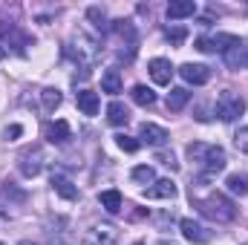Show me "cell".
Masks as SVG:
<instances>
[{
  "mask_svg": "<svg viewBox=\"0 0 248 245\" xmlns=\"http://www.w3.org/2000/svg\"><path fill=\"white\" fill-rule=\"evenodd\" d=\"M17 245H38V243H32V240H23V243H17Z\"/></svg>",
  "mask_w": 248,
  "mask_h": 245,
  "instance_id": "1f68e13d",
  "label": "cell"
},
{
  "mask_svg": "<svg viewBox=\"0 0 248 245\" xmlns=\"http://www.w3.org/2000/svg\"><path fill=\"white\" fill-rule=\"evenodd\" d=\"M196 208H199L202 216H208V219H214V222H231V219L237 216L234 202H231L225 193H219V190H211L208 196L196 199Z\"/></svg>",
  "mask_w": 248,
  "mask_h": 245,
  "instance_id": "7a4b0ae2",
  "label": "cell"
},
{
  "mask_svg": "<svg viewBox=\"0 0 248 245\" xmlns=\"http://www.w3.org/2000/svg\"><path fill=\"white\" fill-rule=\"evenodd\" d=\"M240 44V38L237 35H228V32H217V35H211V38H196V49L199 52H228V49H234Z\"/></svg>",
  "mask_w": 248,
  "mask_h": 245,
  "instance_id": "277c9868",
  "label": "cell"
},
{
  "mask_svg": "<svg viewBox=\"0 0 248 245\" xmlns=\"http://www.w3.org/2000/svg\"><path fill=\"white\" fill-rule=\"evenodd\" d=\"M234 144H237L243 153H248V127H240V130H237V136H234Z\"/></svg>",
  "mask_w": 248,
  "mask_h": 245,
  "instance_id": "83f0119b",
  "label": "cell"
},
{
  "mask_svg": "<svg viewBox=\"0 0 248 245\" xmlns=\"http://www.w3.org/2000/svg\"><path fill=\"white\" fill-rule=\"evenodd\" d=\"M130 98H133L139 107H153V104H156V92H153L150 87H144V84H136V87L130 90Z\"/></svg>",
  "mask_w": 248,
  "mask_h": 245,
  "instance_id": "d6986e66",
  "label": "cell"
},
{
  "mask_svg": "<svg viewBox=\"0 0 248 245\" xmlns=\"http://www.w3.org/2000/svg\"><path fill=\"white\" fill-rule=\"evenodd\" d=\"M133 182L153 184V182H156V170H153L150 165H139V168H133Z\"/></svg>",
  "mask_w": 248,
  "mask_h": 245,
  "instance_id": "cb8c5ba5",
  "label": "cell"
},
{
  "mask_svg": "<svg viewBox=\"0 0 248 245\" xmlns=\"http://www.w3.org/2000/svg\"><path fill=\"white\" fill-rule=\"evenodd\" d=\"M116 144H119V147H122L124 153H136V150H139V141H136V138H133V136H116Z\"/></svg>",
  "mask_w": 248,
  "mask_h": 245,
  "instance_id": "484cf974",
  "label": "cell"
},
{
  "mask_svg": "<svg viewBox=\"0 0 248 245\" xmlns=\"http://www.w3.org/2000/svg\"><path fill=\"white\" fill-rule=\"evenodd\" d=\"M44 162H46L44 147H29V150H23V153L17 156V170H20L26 179H32V176H38V173L44 170Z\"/></svg>",
  "mask_w": 248,
  "mask_h": 245,
  "instance_id": "5b68a950",
  "label": "cell"
},
{
  "mask_svg": "<svg viewBox=\"0 0 248 245\" xmlns=\"http://www.w3.org/2000/svg\"><path fill=\"white\" fill-rule=\"evenodd\" d=\"M72 44H75V46H69V52L84 63V66H90V63L95 61V55H98L95 41H90L87 35H75V38H72Z\"/></svg>",
  "mask_w": 248,
  "mask_h": 245,
  "instance_id": "8992f818",
  "label": "cell"
},
{
  "mask_svg": "<svg viewBox=\"0 0 248 245\" xmlns=\"http://www.w3.org/2000/svg\"><path fill=\"white\" fill-rule=\"evenodd\" d=\"M185 38H187V32L182 29V26H170V29H168V41H170L173 46H179Z\"/></svg>",
  "mask_w": 248,
  "mask_h": 245,
  "instance_id": "4316f807",
  "label": "cell"
},
{
  "mask_svg": "<svg viewBox=\"0 0 248 245\" xmlns=\"http://www.w3.org/2000/svg\"><path fill=\"white\" fill-rule=\"evenodd\" d=\"M87 15H90V17H93V20H101V26H104V12H101V9H98V6H93V9H90V12H87Z\"/></svg>",
  "mask_w": 248,
  "mask_h": 245,
  "instance_id": "4dcf8cb0",
  "label": "cell"
},
{
  "mask_svg": "<svg viewBox=\"0 0 248 245\" xmlns=\"http://www.w3.org/2000/svg\"><path fill=\"white\" fill-rule=\"evenodd\" d=\"M147 72H150V78L159 87H168L170 78H173V63L168 61V58H153V61L147 63Z\"/></svg>",
  "mask_w": 248,
  "mask_h": 245,
  "instance_id": "9c48e42d",
  "label": "cell"
},
{
  "mask_svg": "<svg viewBox=\"0 0 248 245\" xmlns=\"http://www.w3.org/2000/svg\"><path fill=\"white\" fill-rule=\"evenodd\" d=\"M187 159L205 173V176H214L219 170H225V150L219 144H205V141H193L187 144Z\"/></svg>",
  "mask_w": 248,
  "mask_h": 245,
  "instance_id": "6da1fadb",
  "label": "cell"
},
{
  "mask_svg": "<svg viewBox=\"0 0 248 245\" xmlns=\"http://www.w3.org/2000/svg\"><path fill=\"white\" fill-rule=\"evenodd\" d=\"M190 15H196L193 0H170L168 3V17L170 20H182V17H190Z\"/></svg>",
  "mask_w": 248,
  "mask_h": 245,
  "instance_id": "9a60e30c",
  "label": "cell"
},
{
  "mask_svg": "<svg viewBox=\"0 0 248 245\" xmlns=\"http://www.w3.org/2000/svg\"><path fill=\"white\" fill-rule=\"evenodd\" d=\"M136 245H141V243H136Z\"/></svg>",
  "mask_w": 248,
  "mask_h": 245,
  "instance_id": "d6a6232c",
  "label": "cell"
},
{
  "mask_svg": "<svg viewBox=\"0 0 248 245\" xmlns=\"http://www.w3.org/2000/svg\"><path fill=\"white\" fill-rule=\"evenodd\" d=\"M179 75L185 78L187 84H193V87H202V84L211 81V69L205 63H182L179 66Z\"/></svg>",
  "mask_w": 248,
  "mask_h": 245,
  "instance_id": "ba28073f",
  "label": "cell"
},
{
  "mask_svg": "<svg viewBox=\"0 0 248 245\" xmlns=\"http://www.w3.org/2000/svg\"><path fill=\"white\" fill-rule=\"evenodd\" d=\"M75 101H78V110L84 116H98V92L81 90V92H75Z\"/></svg>",
  "mask_w": 248,
  "mask_h": 245,
  "instance_id": "5bb4252c",
  "label": "cell"
},
{
  "mask_svg": "<svg viewBox=\"0 0 248 245\" xmlns=\"http://www.w3.org/2000/svg\"><path fill=\"white\" fill-rule=\"evenodd\" d=\"M20 133H23V127H20V124H9V127L3 130V138H6V141H15Z\"/></svg>",
  "mask_w": 248,
  "mask_h": 245,
  "instance_id": "f1b7e54d",
  "label": "cell"
},
{
  "mask_svg": "<svg viewBox=\"0 0 248 245\" xmlns=\"http://www.w3.org/2000/svg\"><path fill=\"white\" fill-rule=\"evenodd\" d=\"M222 58H225V63H228L231 69H248V44L240 41V44H237L234 49H228Z\"/></svg>",
  "mask_w": 248,
  "mask_h": 245,
  "instance_id": "4fadbf2b",
  "label": "cell"
},
{
  "mask_svg": "<svg viewBox=\"0 0 248 245\" xmlns=\"http://www.w3.org/2000/svg\"><path fill=\"white\" fill-rule=\"evenodd\" d=\"M101 90L110 92V95L122 92V75H119V69H107V72L101 75Z\"/></svg>",
  "mask_w": 248,
  "mask_h": 245,
  "instance_id": "7402d4cb",
  "label": "cell"
},
{
  "mask_svg": "<svg viewBox=\"0 0 248 245\" xmlns=\"http://www.w3.org/2000/svg\"><path fill=\"white\" fill-rule=\"evenodd\" d=\"M187 101H190V92H187L185 87H176V90H170V92H168V110H170V113L185 110Z\"/></svg>",
  "mask_w": 248,
  "mask_h": 245,
  "instance_id": "ffe728a7",
  "label": "cell"
},
{
  "mask_svg": "<svg viewBox=\"0 0 248 245\" xmlns=\"http://www.w3.org/2000/svg\"><path fill=\"white\" fill-rule=\"evenodd\" d=\"M156 159H159L165 168H176V159H173V153H159Z\"/></svg>",
  "mask_w": 248,
  "mask_h": 245,
  "instance_id": "f546056e",
  "label": "cell"
},
{
  "mask_svg": "<svg viewBox=\"0 0 248 245\" xmlns=\"http://www.w3.org/2000/svg\"><path fill=\"white\" fill-rule=\"evenodd\" d=\"M0 245H3V243H0Z\"/></svg>",
  "mask_w": 248,
  "mask_h": 245,
  "instance_id": "836d02e7",
  "label": "cell"
},
{
  "mask_svg": "<svg viewBox=\"0 0 248 245\" xmlns=\"http://www.w3.org/2000/svg\"><path fill=\"white\" fill-rule=\"evenodd\" d=\"M179 228H182V237H185L187 243H196V245H205L214 240V234L202 225V222H193V219H182L179 222Z\"/></svg>",
  "mask_w": 248,
  "mask_h": 245,
  "instance_id": "52a82bcc",
  "label": "cell"
},
{
  "mask_svg": "<svg viewBox=\"0 0 248 245\" xmlns=\"http://www.w3.org/2000/svg\"><path fill=\"white\" fill-rule=\"evenodd\" d=\"M107 122L113 124V127H122V124L130 122V110L124 107L122 101H110L107 104Z\"/></svg>",
  "mask_w": 248,
  "mask_h": 245,
  "instance_id": "ac0fdd59",
  "label": "cell"
},
{
  "mask_svg": "<svg viewBox=\"0 0 248 245\" xmlns=\"http://www.w3.org/2000/svg\"><path fill=\"white\" fill-rule=\"evenodd\" d=\"M98 202L107 214H119L122 211V193L119 190H101L98 193Z\"/></svg>",
  "mask_w": 248,
  "mask_h": 245,
  "instance_id": "44dd1931",
  "label": "cell"
},
{
  "mask_svg": "<svg viewBox=\"0 0 248 245\" xmlns=\"http://www.w3.org/2000/svg\"><path fill=\"white\" fill-rule=\"evenodd\" d=\"M41 98H44V107H46V110H55V107L61 104V90H55V87H46V90L41 92Z\"/></svg>",
  "mask_w": 248,
  "mask_h": 245,
  "instance_id": "d4e9b609",
  "label": "cell"
},
{
  "mask_svg": "<svg viewBox=\"0 0 248 245\" xmlns=\"http://www.w3.org/2000/svg\"><path fill=\"white\" fill-rule=\"evenodd\" d=\"M243 113H246V98L243 95H237L231 90L219 92V98H217V116H219V122H237Z\"/></svg>",
  "mask_w": 248,
  "mask_h": 245,
  "instance_id": "3957f363",
  "label": "cell"
},
{
  "mask_svg": "<svg viewBox=\"0 0 248 245\" xmlns=\"http://www.w3.org/2000/svg\"><path fill=\"white\" fill-rule=\"evenodd\" d=\"M139 136H141V141H144V144H150V147H162V144L170 138L165 127H159V124H153V122L141 124V133H139Z\"/></svg>",
  "mask_w": 248,
  "mask_h": 245,
  "instance_id": "8fae6325",
  "label": "cell"
},
{
  "mask_svg": "<svg viewBox=\"0 0 248 245\" xmlns=\"http://www.w3.org/2000/svg\"><path fill=\"white\" fill-rule=\"evenodd\" d=\"M52 190H55L58 196H63V199H69V202L78 199V187L72 184V179H66L63 173H55V176H52Z\"/></svg>",
  "mask_w": 248,
  "mask_h": 245,
  "instance_id": "e0dca14e",
  "label": "cell"
},
{
  "mask_svg": "<svg viewBox=\"0 0 248 245\" xmlns=\"http://www.w3.org/2000/svg\"><path fill=\"white\" fill-rule=\"evenodd\" d=\"M69 138H72V130H69L66 122H49L46 124V141L63 144V141H69Z\"/></svg>",
  "mask_w": 248,
  "mask_h": 245,
  "instance_id": "2e32d148",
  "label": "cell"
},
{
  "mask_svg": "<svg viewBox=\"0 0 248 245\" xmlns=\"http://www.w3.org/2000/svg\"><path fill=\"white\" fill-rule=\"evenodd\" d=\"M225 184H228L231 193H237V196H248V176L246 173H231V176L225 179Z\"/></svg>",
  "mask_w": 248,
  "mask_h": 245,
  "instance_id": "603a6c76",
  "label": "cell"
},
{
  "mask_svg": "<svg viewBox=\"0 0 248 245\" xmlns=\"http://www.w3.org/2000/svg\"><path fill=\"white\" fill-rule=\"evenodd\" d=\"M144 196L147 199H173L176 196V184L170 179H156L150 187H144Z\"/></svg>",
  "mask_w": 248,
  "mask_h": 245,
  "instance_id": "7c38bea8",
  "label": "cell"
},
{
  "mask_svg": "<svg viewBox=\"0 0 248 245\" xmlns=\"http://www.w3.org/2000/svg\"><path fill=\"white\" fill-rule=\"evenodd\" d=\"M116 240H119V231L113 225H101V228L87 231L84 245H116Z\"/></svg>",
  "mask_w": 248,
  "mask_h": 245,
  "instance_id": "30bf717a",
  "label": "cell"
}]
</instances>
